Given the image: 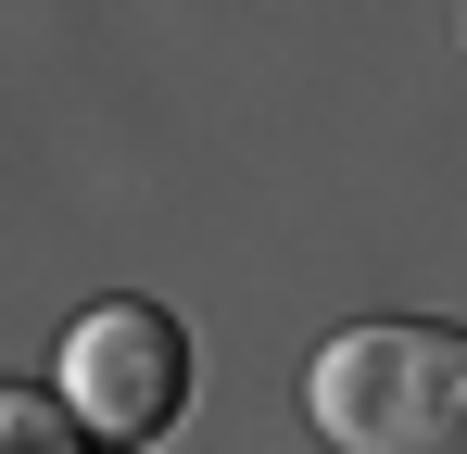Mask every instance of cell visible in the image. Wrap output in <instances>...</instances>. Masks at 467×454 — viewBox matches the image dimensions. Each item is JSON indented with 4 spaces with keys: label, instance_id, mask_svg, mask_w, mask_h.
<instances>
[{
    "label": "cell",
    "instance_id": "1",
    "mask_svg": "<svg viewBox=\"0 0 467 454\" xmlns=\"http://www.w3.org/2000/svg\"><path fill=\"white\" fill-rule=\"evenodd\" d=\"M304 417L328 454H467V328L379 315L304 366Z\"/></svg>",
    "mask_w": 467,
    "mask_h": 454
},
{
    "label": "cell",
    "instance_id": "2",
    "mask_svg": "<svg viewBox=\"0 0 467 454\" xmlns=\"http://www.w3.org/2000/svg\"><path fill=\"white\" fill-rule=\"evenodd\" d=\"M64 404H77L88 442H152L164 417L190 404V328L164 303H88L64 328Z\"/></svg>",
    "mask_w": 467,
    "mask_h": 454
},
{
    "label": "cell",
    "instance_id": "3",
    "mask_svg": "<svg viewBox=\"0 0 467 454\" xmlns=\"http://www.w3.org/2000/svg\"><path fill=\"white\" fill-rule=\"evenodd\" d=\"M0 454H77V404H38V391H0Z\"/></svg>",
    "mask_w": 467,
    "mask_h": 454
}]
</instances>
